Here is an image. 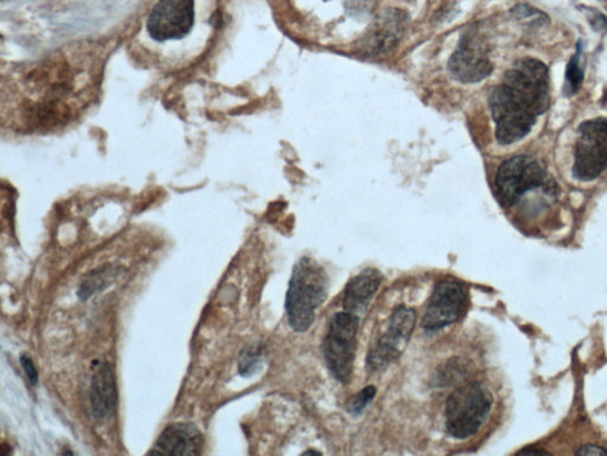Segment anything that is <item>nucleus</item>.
<instances>
[{
    "mask_svg": "<svg viewBox=\"0 0 607 456\" xmlns=\"http://www.w3.org/2000/svg\"><path fill=\"white\" fill-rule=\"evenodd\" d=\"M329 293V277L323 266L312 258H301L294 266L286 295L290 326L297 333L310 330L316 311Z\"/></svg>",
    "mask_w": 607,
    "mask_h": 456,
    "instance_id": "nucleus-1",
    "label": "nucleus"
},
{
    "mask_svg": "<svg viewBox=\"0 0 607 456\" xmlns=\"http://www.w3.org/2000/svg\"><path fill=\"white\" fill-rule=\"evenodd\" d=\"M489 105L496 123V138L502 145L521 141L542 115L540 105L529 93L505 82L490 94Z\"/></svg>",
    "mask_w": 607,
    "mask_h": 456,
    "instance_id": "nucleus-2",
    "label": "nucleus"
},
{
    "mask_svg": "<svg viewBox=\"0 0 607 456\" xmlns=\"http://www.w3.org/2000/svg\"><path fill=\"white\" fill-rule=\"evenodd\" d=\"M492 406V396L482 383H467L452 392L446 403V429L457 440L476 435Z\"/></svg>",
    "mask_w": 607,
    "mask_h": 456,
    "instance_id": "nucleus-3",
    "label": "nucleus"
},
{
    "mask_svg": "<svg viewBox=\"0 0 607 456\" xmlns=\"http://www.w3.org/2000/svg\"><path fill=\"white\" fill-rule=\"evenodd\" d=\"M360 318L348 312H337L331 319L324 342V356L331 375L343 384L352 378L355 361Z\"/></svg>",
    "mask_w": 607,
    "mask_h": 456,
    "instance_id": "nucleus-4",
    "label": "nucleus"
},
{
    "mask_svg": "<svg viewBox=\"0 0 607 456\" xmlns=\"http://www.w3.org/2000/svg\"><path fill=\"white\" fill-rule=\"evenodd\" d=\"M545 168L530 156H516L501 164L496 190L504 206H512L535 188L549 187Z\"/></svg>",
    "mask_w": 607,
    "mask_h": 456,
    "instance_id": "nucleus-5",
    "label": "nucleus"
},
{
    "mask_svg": "<svg viewBox=\"0 0 607 456\" xmlns=\"http://www.w3.org/2000/svg\"><path fill=\"white\" fill-rule=\"evenodd\" d=\"M573 175L592 181L607 168V119L588 120L579 126Z\"/></svg>",
    "mask_w": 607,
    "mask_h": 456,
    "instance_id": "nucleus-6",
    "label": "nucleus"
},
{
    "mask_svg": "<svg viewBox=\"0 0 607 456\" xmlns=\"http://www.w3.org/2000/svg\"><path fill=\"white\" fill-rule=\"evenodd\" d=\"M195 23V0H158L147 20V32L157 42L182 40Z\"/></svg>",
    "mask_w": 607,
    "mask_h": 456,
    "instance_id": "nucleus-7",
    "label": "nucleus"
},
{
    "mask_svg": "<svg viewBox=\"0 0 607 456\" xmlns=\"http://www.w3.org/2000/svg\"><path fill=\"white\" fill-rule=\"evenodd\" d=\"M417 322V312L412 308L395 309L387 330L381 335L368 356V368L380 371L401 356L412 337Z\"/></svg>",
    "mask_w": 607,
    "mask_h": 456,
    "instance_id": "nucleus-8",
    "label": "nucleus"
},
{
    "mask_svg": "<svg viewBox=\"0 0 607 456\" xmlns=\"http://www.w3.org/2000/svg\"><path fill=\"white\" fill-rule=\"evenodd\" d=\"M467 303V293L461 283L454 280L441 281L437 284L426 309L422 326L426 330L436 331L457 321Z\"/></svg>",
    "mask_w": 607,
    "mask_h": 456,
    "instance_id": "nucleus-9",
    "label": "nucleus"
},
{
    "mask_svg": "<svg viewBox=\"0 0 607 456\" xmlns=\"http://www.w3.org/2000/svg\"><path fill=\"white\" fill-rule=\"evenodd\" d=\"M450 70L457 80L471 84L488 78L493 70L488 56V48L474 33L464 36L461 44L450 60Z\"/></svg>",
    "mask_w": 607,
    "mask_h": 456,
    "instance_id": "nucleus-10",
    "label": "nucleus"
},
{
    "mask_svg": "<svg viewBox=\"0 0 607 456\" xmlns=\"http://www.w3.org/2000/svg\"><path fill=\"white\" fill-rule=\"evenodd\" d=\"M205 446L201 431L190 422H179L165 428L151 454L198 455Z\"/></svg>",
    "mask_w": 607,
    "mask_h": 456,
    "instance_id": "nucleus-11",
    "label": "nucleus"
},
{
    "mask_svg": "<svg viewBox=\"0 0 607 456\" xmlns=\"http://www.w3.org/2000/svg\"><path fill=\"white\" fill-rule=\"evenodd\" d=\"M409 14L405 11L400 9L383 11L369 28L365 36V47L375 54L391 51L401 40L409 25Z\"/></svg>",
    "mask_w": 607,
    "mask_h": 456,
    "instance_id": "nucleus-12",
    "label": "nucleus"
},
{
    "mask_svg": "<svg viewBox=\"0 0 607 456\" xmlns=\"http://www.w3.org/2000/svg\"><path fill=\"white\" fill-rule=\"evenodd\" d=\"M118 402L115 375L111 365L100 364L94 372L90 386V405L94 416L105 420L115 413Z\"/></svg>",
    "mask_w": 607,
    "mask_h": 456,
    "instance_id": "nucleus-13",
    "label": "nucleus"
},
{
    "mask_svg": "<svg viewBox=\"0 0 607 456\" xmlns=\"http://www.w3.org/2000/svg\"><path fill=\"white\" fill-rule=\"evenodd\" d=\"M382 281V274L372 267L352 278L345 286L343 297L345 311L360 318V315L364 314L365 309L371 303Z\"/></svg>",
    "mask_w": 607,
    "mask_h": 456,
    "instance_id": "nucleus-14",
    "label": "nucleus"
},
{
    "mask_svg": "<svg viewBox=\"0 0 607 456\" xmlns=\"http://www.w3.org/2000/svg\"><path fill=\"white\" fill-rule=\"evenodd\" d=\"M580 55H582V47L576 49L575 55L568 62L567 70H566V90H567V94L578 92L584 81V70L580 67Z\"/></svg>",
    "mask_w": 607,
    "mask_h": 456,
    "instance_id": "nucleus-15",
    "label": "nucleus"
},
{
    "mask_svg": "<svg viewBox=\"0 0 607 456\" xmlns=\"http://www.w3.org/2000/svg\"><path fill=\"white\" fill-rule=\"evenodd\" d=\"M376 395V387L367 386L362 389L356 396H354L348 403V412L354 414H358L363 412L369 403L374 399Z\"/></svg>",
    "mask_w": 607,
    "mask_h": 456,
    "instance_id": "nucleus-16",
    "label": "nucleus"
},
{
    "mask_svg": "<svg viewBox=\"0 0 607 456\" xmlns=\"http://www.w3.org/2000/svg\"><path fill=\"white\" fill-rule=\"evenodd\" d=\"M21 364L23 368H24L25 375L28 377L30 383H32V386H36L37 382H39V372H37V368L35 364H33L32 358L22 356Z\"/></svg>",
    "mask_w": 607,
    "mask_h": 456,
    "instance_id": "nucleus-17",
    "label": "nucleus"
},
{
    "mask_svg": "<svg viewBox=\"0 0 607 456\" xmlns=\"http://www.w3.org/2000/svg\"><path fill=\"white\" fill-rule=\"evenodd\" d=\"M576 454H582V455H602V454H607L606 450H602V447H597V446H585L583 447L582 450H579L576 451Z\"/></svg>",
    "mask_w": 607,
    "mask_h": 456,
    "instance_id": "nucleus-18",
    "label": "nucleus"
},
{
    "mask_svg": "<svg viewBox=\"0 0 607 456\" xmlns=\"http://www.w3.org/2000/svg\"><path fill=\"white\" fill-rule=\"evenodd\" d=\"M594 20H597L599 23H602L601 26H602V28H605L607 33V18L602 16V14H597V17H595Z\"/></svg>",
    "mask_w": 607,
    "mask_h": 456,
    "instance_id": "nucleus-19",
    "label": "nucleus"
}]
</instances>
